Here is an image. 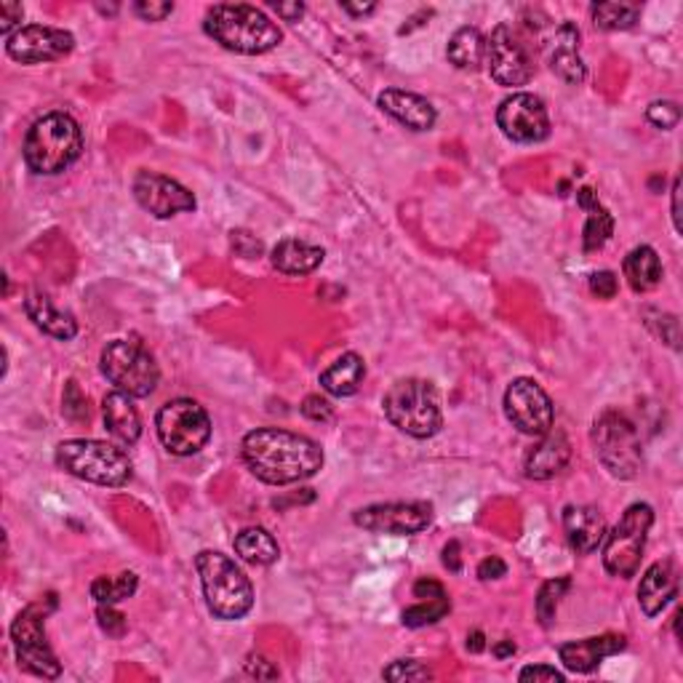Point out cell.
Returning a JSON list of instances; mask_svg holds the SVG:
<instances>
[{"instance_id": "13", "label": "cell", "mask_w": 683, "mask_h": 683, "mask_svg": "<svg viewBox=\"0 0 683 683\" xmlns=\"http://www.w3.org/2000/svg\"><path fill=\"white\" fill-rule=\"evenodd\" d=\"M483 64H486L492 81L505 88L526 86V83L534 78L532 56H528L524 41L515 35L511 24H500V28H494L492 35L486 38Z\"/></svg>"}, {"instance_id": "42", "label": "cell", "mask_w": 683, "mask_h": 683, "mask_svg": "<svg viewBox=\"0 0 683 683\" xmlns=\"http://www.w3.org/2000/svg\"><path fill=\"white\" fill-rule=\"evenodd\" d=\"M22 3H14V0H3V3H0V32H3V38L14 35L17 28L22 30Z\"/></svg>"}, {"instance_id": "10", "label": "cell", "mask_w": 683, "mask_h": 683, "mask_svg": "<svg viewBox=\"0 0 683 683\" xmlns=\"http://www.w3.org/2000/svg\"><path fill=\"white\" fill-rule=\"evenodd\" d=\"M156 430L164 449L174 456L198 454L211 438V417L201 403L192 398H174L160 406Z\"/></svg>"}, {"instance_id": "34", "label": "cell", "mask_w": 683, "mask_h": 683, "mask_svg": "<svg viewBox=\"0 0 683 683\" xmlns=\"http://www.w3.org/2000/svg\"><path fill=\"white\" fill-rule=\"evenodd\" d=\"M449 611H451L449 592H443V596H433V598H417V603L403 611V624L411 630L424 628V624H435L438 620H443Z\"/></svg>"}, {"instance_id": "27", "label": "cell", "mask_w": 683, "mask_h": 683, "mask_svg": "<svg viewBox=\"0 0 683 683\" xmlns=\"http://www.w3.org/2000/svg\"><path fill=\"white\" fill-rule=\"evenodd\" d=\"M366 377V360L358 353H345L321 374V388L334 398L356 396Z\"/></svg>"}, {"instance_id": "9", "label": "cell", "mask_w": 683, "mask_h": 683, "mask_svg": "<svg viewBox=\"0 0 683 683\" xmlns=\"http://www.w3.org/2000/svg\"><path fill=\"white\" fill-rule=\"evenodd\" d=\"M99 369L107 377L115 390L126 392L132 398H147L153 396L160 382V369L156 358L150 356L141 342L132 339H113L102 350Z\"/></svg>"}, {"instance_id": "15", "label": "cell", "mask_w": 683, "mask_h": 683, "mask_svg": "<svg viewBox=\"0 0 683 683\" xmlns=\"http://www.w3.org/2000/svg\"><path fill=\"white\" fill-rule=\"evenodd\" d=\"M497 126L507 139L518 145H539L550 137V115H547L545 102L528 92H518L502 102Z\"/></svg>"}, {"instance_id": "22", "label": "cell", "mask_w": 683, "mask_h": 683, "mask_svg": "<svg viewBox=\"0 0 683 683\" xmlns=\"http://www.w3.org/2000/svg\"><path fill=\"white\" fill-rule=\"evenodd\" d=\"M675 596H679V571H675L673 560H656L643 571L641 585H638V606L643 614H662Z\"/></svg>"}, {"instance_id": "32", "label": "cell", "mask_w": 683, "mask_h": 683, "mask_svg": "<svg viewBox=\"0 0 683 683\" xmlns=\"http://www.w3.org/2000/svg\"><path fill=\"white\" fill-rule=\"evenodd\" d=\"M592 24L598 30L617 32V30H630L635 28L638 19H641V6L638 3H624V0H611V3H596L590 6Z\"/></svg>"}, {"instance_id": "16", "label": "cell", "mask_w": 683, "mask_h": 683, "mask_svg": "<svg viewBox=\"0 0 683 683\" xmlns=\"http://www.w3.org/2000/svg\"><path fill=\"white\" fill-rule=\"evenodd\" d=\"M132 192L137 198V203L147 214H153L156 219H171L177 214H185V211H196V196L187 190L185 185H179L177 179L164 177L158 171H137L132 182Z\"/></svg>"}, {"instance_id": "12", "label": "cell", "mask_w": 683, "mask_h": 683, "mask_svg": "<svg viewBox=\"0 0 683 683\" xmlns=\"http://www.w3.org/2000/svg\"><path fill=\"white\" fill-rule=\"evenodd\" d=\"M505 414L518 433L539 438L556 422V406L543 385L528 377H518L505 390Z\"/></svg>"}, {"instance_id": "3", "label": "cell", "mask_w": 683, "mask_h": 683, "mask_svg": "<svg viewBox=\"0 0 683 683\" xmlns=\"http://www.w3.org/2000/svg\"><path fill=\"white\" fill-rule=\"evenodd\" d=\"M24 164L32 174L54 177L67 171L83 156V132L67 113H46L24 137Z\"/></svg>"}, {"instance_id": "46", "label": "cell", "mask_w": 683, "mask_h": 683, "mask_svg": "<svg viewBox=\"0 0 683 683\" xmlns=\"http://www.w3.org/2000/svg\"><path fill=\"white\" fill-rule=\"evenodd\" d=\"M246 675H251V679H264V681H273V679H279V668L273 665V662L270 660H264V656H260V654H251L249 660H246Z\"/></svg>"}, {"instance_id": "49", "label": "cell", "mask_w": 683, "mask_h": 683, "mask_svg": "<svg viewBox=\"0 0 683 683\" xmlns=\"http://www.w3.org/2000/svg\"><path fill=\"white\" fill-rule=\"evenodd\" d=\"M275 14H279L281 19H286V22H300L302 17H305V3H273Z\"/></svg>"}, {"instance_id": "35", "label": "cell", "mask_w": 683, "mask_h": 683, "mask_svg": "<svg viewBox=\"0 0 683 683\" xmlns=\"http://www.w3.org/2000/svg\"><path fill=\"white\" fill-rule=\"evenodd\" d=\"M569 590H571V579L569 577L547 579L543 588H539V596H537V620H539V624H543V628H550V624L556 622L560 598H564Z\"/></svg>"}, {"instance_id": "24", "label": "cell", "mask_w": 683, "mask_h": 683, "mask_svg": "<svg viewBox=\"0 0 683 683\" xmlns=\"http://www.w3.org/2000/svg\"><path fill=\"white\" fill-rule=\"evenodd\" d=\"M102 417H105L107 433L124 446H134L141 435V417L134 406V398L115 390L102 401Z\"/></svg>"}, {"instance_id": "43", "label": "cell", "mask_w": 683, "mask_h": 683, "mask_svg": "<svg viewBox=\"0 0 683 683\" xmlns=\"http://www.w3.org/2000/svg\"><path fill=\"white\" fill-rule=\"evenodd\" d=\"M617 288H620V281L611 270H601V273L590 275V292L598 296V300H614Z\"/></svg>"}, {"instance_id": "52", "label": "cell", "mask_w": 683, "mask_h": 683, "mask_svg": "<svg viewBox=\"0 0 683 683\" xmlns=\"http://www.w3.org/2000/svg\"><path fill=\"white\" fill-rule=\"evenodd\" d=\"M679 198H681V179H675L673 182V224L675 230L681 233V206H679Z\"/></svg>"}, {"instance_id": "40", "label": "cell", "mask_w": 683, "mask_h": 683, "mask_svg": "<svg viewBox=\"0 0 683 683\" xmlns=\"http://www.w3.org/2000/svg\"><path fill=\"white\" fill-rule=\"evenodd\" d=\"M96 622H99V628L105 630L109 638H124L128 630L126 617L120 614L113 603H99V609H96Z\"/></svg>"}, {"instance_id": "37", "label": "cell", "mask_w": 683, "mask_h": 683, "mask_svg": "<svg viewBox=\"0 0 683 683\" xmlns=\"http://www.w3.org/2000/svg\"><path fill=\"white\" fill-rule=\"evenodd\" d=\"M647 120L662 132H670L681 124V107L673 99H656L647 107Z\"/></svg>"}, {"instance_id": "18", "label": "cell", "mask_w": 683, "mask_h": 683, "mask_svg": "<svg viewBox=\"0 0 683 683\" xmlns=\"http://www.w3.org/2000/svg\"><path fill=\"white\" fill-rule=\"evenodd\" d=\"M545 56L553 73L569 86H579L588 78L582 56H579V30L575 22H560L553 35L545 41Z\"/></svg>"}, {"instance_id": "6", "label": "cell", "mask_w": 683, "mask_h": 683, "mask_svg": "<svg viewBox=\"0 0 683 683\" xmlns=\"http://www.w3.org/2000/svg\"><path fill=\"white\" fill-rule=\"evenodd\" d=\"M56 465L73 479L120 488L132 481V460L120 446L94 438H73L56 446Z\"/></svg>"}, {"instance_id": "17", "label": "cell", "mask_w": 683, "mask_h": 683, "mask_svg": "<svg viewBox=\"0 0 683 683\" xmlns=\"http://www.w3.org/2000/svg\"><path fill=\"white\" fill-rule=\"evenodd\" d=\"M75 49L73 32L49 24H28L6 38V54L19 64H46L64 60Z\"/></svg>"}, {"instance_id": "50", "label": "cell", "mask_w": 683, "mask_h": 683, "mask_svg": "<svg viewBox=\"0 0 683 683\" xmlns=\"http://www.w3.org/2000/svg\"><path fill=\"white\" fill-rule=\"evenodd\" d=\"M443 566H446L449 571H460L462 569V556H460V543H449L443 547Z\"/></svg>"}, {"instance_id": "48", "label": "cell", "mask_w": 683, "mask_h": 683, "mask_svg": "<svg viewBox=\"0 0 683 683\" xmlns=\"http://www.w3.org/2000/svg\"><path fill=\"white\" fill-rule=\"evenodd\" d=\"M507 575V564L500 556L483 558L479 564V579L483 582H492V579H502Z\"/></svg>"}, {"instance_id": "30", "label": "cell", "mask_w": 683, "mask_h": 683, "mask_svg": "<svg viewBox=\"0 0 683 683\" xmlns=\"http://www.w3.org/2000/svg\"><path fill=\"white\" fill-rule=\"evenodd\" d=\"M235 553L238 558L246 560L251 566H270L281 558V547L275 543L273 534L262 526H249L235 534Z\"/></svg>"}, {"instance_id": "5", "label": "cell", "mask_w": 683, "mask_h": 683, "mask_svg": "<svg viewBox=\"0 0 683 683\" xmlns=\"http://www.w3.org/2000/svg\"><path fill=\"white\" fill-rule=\"evenodd\" d=\"M382 409L392 428L401 430L403 435L417 438V441L433 438L443 428L441 396L428 379L411 377L396 382L385 396Z\"/></svg>"}, {"instance_id": "1", "label": "cell", "mask_w": 683, "mask_h": 683, "mask_svg": "<svg viewBox=\"0 0 683 683\" xmlns=\"http://www.w3.org/2000/svg\"><path fill=\"white\" fill-rule=\"evenodd\" d=\"M241 456L262 483L288 486L324 470V449L313 438L283 428H256L243 435Z\"/></svg>"}, {"instance_id": "53", "label": "cell", "mask_w": 683, "mask_h": 683, "mask_svg": "<svg viewBox=\"0 0 683 683\" xmlns=\"http://www.w3.org/2000/svg\"><path fill=\"white\" fill-rule=\"evenodd\" d=\"M483 647H486V643H483L481 630H475L473 635H467V649H470V652H483Z\"/></svg>"}, {"instance_id": "51", "label": "cell", "mask_w": 683, "mask_h": 683, "mask_svg": "<svg viewBox=\"0 0 683 683\" xmlns=\"http://www.w3.org/2000/svg\"><path fill=\"white\" fill-rule=\"evenodd\" d=\"M342 11L350 17H369L377 11V3H342Z\"/></svg>"}, {"instance_id": "54", "label": "cell", "mask_w": 683, "mask_h": 683, "mask_svg": "<svg viewBox=\"0 0 683 683\" xmlns=\"http://www.w3.org/2000/svg\"><path fill=\"white\" fill-rule=\"evenodd\" d=\"M494 654L500 656H511V654H515V643L513 641H505V643H500V647H494Z\"/></svg>"}, {"instance_id": "20", "label": "cell", "mask_w": 683, "mask_h": 683, "mask_svg": "<svg viewBox=\"0 0 683 683\" xmlns=\"http://www.w3.org/2000/svg\"><path fill=\"white\" fill-rule=\"evenodd\" d=\"M628 649V638L617 633H606L596 638H582V641L560 643L558 656L566 670L571 673H592L603 660L620 654Z\"/></svg>"}, {"instance_id": "4", "label": "cell", "mask_w": 683, "mask_h": 683, "mask_svg": "<svg viewBox=\"0 0 683 683\" xmlns=\"http://www.w3.org/2000/svg\"><path fill=\"white\" fill-rule=\"evenodd\" d=\"M206 606L222 622L243 620L254 606V588L233 558L219 550H201L196 556Z\"/></svg>"}, {"instance_id": "28", "label": "cell", "mask_w": 683, "mask_h": 683, "mask_svg": "<svg viewBox=\"0 0 683 683\" xmlns=\"http://www.w3.org/2000/svg\"><path fill=\"white\" fill-rule=\"evenodd\" d=\"M577 203L588 211V222H585V233H582V249L592 254V251H601L609 238L614 235V217L609 214V209L598 201L596 192L590 187H582L577 192Z\"/></svg>"}, {"instance_id": "33", "label": "cell", "mask_w": 683, "mask_h": 683, "mask_svg": "<svg viewBox=\"0 0 683 683\" xmlns=\"http://www.w3.org/2000/svg\"><path fill=\"white\" fill-rule=\"evenodd\" d=\"M139 588V577L134 571H124L115 577H96L92 582V598L96 603H120L132 598Z\"/></svg>"}, {"instance_id": "44", "label": "cell", "mask_w": 683, "mask_h": 683, "mask_svg": "<svg viewBox=\"0 0 683 683\" xmlns=\"http://www.w3.org/2000/svg\"><path fill=\"white\" fill-rule=\"evenodd\" d=\"M302 414L311 422H332L334 406L321 396H307L305 401H302Z\"/></svg>"}, {"instance_id": "8", "label": "cell", "mask_w": 683, "mask_h": 683, "mask_svg": "<svg viewBox=\"0 0 683 683\" xmlns=\"http://www.w3.org/2000/svg\"><path fill=\"white\" fill-rule=\"evenodd\" d=\"M654 526V511L647 502H635L622 513L620 524L603 537V566L611 577L630 579L641 569L649 532Z\"/></svg>"}, {"instance_id": "45", "label": "cell", "mask_w": 683, "mask_h": 683, "mask_svg": "<svg viewBox=\"0 0 683 683\" xmlns=\"http://www.w3.org/2000/svg\"><path fill=\"white\" fill-rule=\"evenodd\" d=\"M518 681H524V683H528V681H534V683H539V681H545V683H564L566 675L560 673L558 668H553V665H528V668H524L518 673Z\"/></svg>"}, {"instance_id": "36", "label": "cell", "mask_w": 683, "mask_h": 683, "mask_svg": "<svg viewBox=\"0 0 683 683\" xmlns=\"http://www.w3.org/2000/svg\"><path fill=\"white\" fill-rule=\"evenodd\" d=\"M382 679L385 681H430L433 679V673H430L428 665H422L420 660H398L392 662L390 668L382 670Z\"/></svg>"}, {"instance_id": "26", "label": "cell", "mask_w": 683, "mask_h": 683, "mask_svg": "<svg viewBox=\"0 0 683 683\" xmlns=\"http://www.w3.org/2000/svg\"><path fill=\"white\" fill-rule=\"evenodd\" d=\"M324 256L326 251L321 246L300 241V238H286V241H279V246L273 249L270 262L283 275H311L324 264Z\"/></svg>"}, {"instance_id": "14", "label": "cell", "mask_w": 683, "mask_h": 683, "mask_svg": "<svg viewBox=\"0 0 683 683\" xmlns=\"http://www.w3.org/2000/svg\"><path fill=\"white\" fill-rule=\"evenodd\" d=\"M353 524L371 534L411 537L433 524V505L428 502H382L353 513Z\"/></svg>"}, {"instance_id": "23", "label": "cell", "mask_w": 683, "mask_h": 683, "mask_svg": "<svg viewBox=\"0 0 683 683\" xmlns=\"http://www.w3.org/2000/svg\"><path fill=\"white\" fill-rule=\"evenodd\" d=\"M560 521H564L566 539H569L571 550H575L577 556H590V553H596L598 547H601L606 537V521L598 507L569 505L564 507Z\"/></svg>"}, {"instance_id": "21", "label": "cell", "mask_w": 683, "mask_h": 683, "mask_svg": "<svg viewBox=\"0 0 683 683\" xmlns=\"http://www.w3.org/2000/svg\"><path fill=\"white\" fill-rule=\"evenodd\" d=\"M377 105L385 115H390L392 120L411 128V132H430L438 120L433 102L414 92H403V88H385L377 96Z\"/></svg>"}, {"instance_id": "47", "label": "cell", "mask_w": 683, "mask_h": 683, "mask_svg": "<svg viewBox=\"0 0 683 683\" xmlns=\"http://www.w3.org/2000/svg\"><path fill=\"white\" fill-rule=\"evenodd\" d=\"M230 235H233V249L241 256H246V260H254V256L262 251V243L251 233H246V230H233Z\"/></svg>"}, {"instance_id": "38", "label": "cell", "mask_w": 683, "mask_h": 683, "mask_svg": "<svg viewBox=\"0 0 683 683\" xmlns=\"http://www.w3.org/2000/svg\"><path fill=\"white\" fill-rule=\"evenodd\" d=\"M62 411H64V417H67V420H73V422L88 420V401H86V396L81 392L75 379H70L67 388H64Z\"/></svg>"}, {"instance_id": "19", "label": "cell", "mask_w": 683, "mask_h": 683, "mask_svg": "<svg viewBox=\"0 0 683 683\" xmlns=\"http://www.w3.org/2000/svg\"><path fill=\"white\" fill-rule=\"evenodd\" d=\"M571 460V443L564 430L550 428L539 441L528 449L524 470L528 481H550L566 470Z\"/></svg>"}, {"instance_id": "2", "label": "cell", "mask_w": 683, "mask_h": 683, "mask_svg": "<svg viewBox=\"0 0 683 683\" xmlns=\"http://www.w3.org/2000/svg\"><path fill=\"white\" fill-rule=\"evenodd\" d=\"M206 35L235 54L260 56L279 49L283 32L262 9L246 3H219L206 11Z\"/></svg>"}, {"instance_id": "31", "label": "cell", "mask_w": 683, "mask_h": 683, "mask_svg": "<svg viewBox=\"0 0 683 683\" xmlns=\"http://www.w3.org/2000/svg\"><path fill=\"white\" fill-rule=\"evenodd\" d=\"M483 56H486V38L481 35L479 28H460L449 38L446 60L456 70L475 73V70H481Z\"/></svg>"}, {"instance_id": "25", "label": "cell", "mask_w": 683, "mask_h": 683, "mask_svg": "<svg viewBox=\"0 0 683 683\" xmlns=\"http://www.w3.org/2000/svg\"><path fill=\"white\" fill-rule=\"evenodd\" d=\"M24 313H28L32 324L41 328L43 334H49V337L60 342H70L78 337V321H75V315L62 313L43 292L28 294V300H24Z\"/></svg>"}, {"instance_id": "7", "label": "cell", "mask_w": 683, "mask_h": 683, "mask_svg": "<svg viewBox=\"0 0 683 683\" xmlns=\"http://www.w3.org/2000/svg\"><path fill=\"white\" fill-rule=\"evenodd\" d=\"M592 446H596L598 462L609 470V475L620 481H633L641 470L643 449L641 433L635 422L624 411L606 409L592 424Z\"/></svg>"}, {"instance_id": "39", "label": "cell", "mask_w": 683, "mask_h": 683, "mask_svg": "<svg viewBox=\"0 0 683 683\" xmlns=\"http://www.w3.org/2000/svg\"><path fill=\"white\" fill-rule=\"evenodd\" d=\"M654 315H656V321H662V324H654V321H647V326L652 328L654 337H660L662 342H665V345L673 347V350H679V347H681L679 318H675V315H670V313H660V311H654Z\"/></svg>"}, {"instance_id": "29", "label": "cell", "mask_w": 683, "mask_h": 683, "mask_svg": "<svg viewBox=\"0 0 683 683\" xmlns=\"http://www.w3.org/2000/svg\"><path fill=\"white\" fill-rule=\"evenodd\" d=\"M622 273L633 292L638 294L652 292V288H656L662 283L660 254H656L652 246H635L628 256H624Z\"/></svg>"}, {"instance_id": "11", "label": "cell", "mask_w": 683, "mask_h": 683, "mask_svg": "<svg viewBox=\"0 0 683 683\" xmlns=\"http://www.w3.org/2000/svg\"><path fill=\"white\" fill-rule=\"evenodd\" d=\"M51 609H54V603L46 609L38 601L19 611L14 624H11V641H14L17 662L24 673L54 681L60 679L62 665L46 641V614Z\"/></svg>"}, {"instance_id": "41", "label": "cell", "mask_w": 683, "mask_h": 683, "mask_svg": "<svg viewBox=\"0 0 683 683\" xmlns=\"http://www.w3.org/2000/svg\"><path fill=\"white\" fill-rule=\"evenodd\" d=\"M134 14L145 22H164L166 17L174 14V3L169 0H139V3H134Z\"/></svg>"}]
</instances>
